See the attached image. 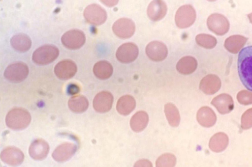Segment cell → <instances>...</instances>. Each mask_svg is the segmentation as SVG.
I'll return each mask as SVG.
<instances>
[{"instance_id":"obj_10","label":"cell","mask_w":252,"mask_h":167,"mask_svg":"<svg viewBox=\"0 0 252 167\" xmlns=\"http://www.w3.org/2000/svg\"><path fill=\"white\" fill-rule=\"evenodd\" d=\"M139 49L137 46L131 42L126 43L117 49L116 56L122 63H128L134 61L137 57Z\"/></svg>"},{"instance_id":"obj_20","label":"cell","mask_w":252,"mask_h":167,"mask_svg":"<svg viewBox=\"0 0 252 167\" xmlns=\"http://www.w3.org/2000/svg\"><path fill=\"white\" fill-rule=\"evenodd\" d=\"M196 118L198 122L203 127H211L217 120L214 111L208 107H202L198 111Z\"/></svg>"},{"instance_id":"obj_19","label":"cell","mask_w":252,"mask_h":167,"mask_svg":"<svg viewBox=\"0 0 252 167\" xmlns=\"http://www.w3.org/2000/svg\"><path fill=\"white\" fill-rule=\"evenodd\" d=\"M167 8L166 3L162 0H153L148 6L147 13L148 17L153 21L162 19L166 15Z\"/></svg>"},{"instance_id":"obj_25","label":"cell","mask_w":252,"mask_h":167,"mask_svg":"<svg viewBox=\"0 0 252 167\" xmlns=\"http://www.w3.org/2000/svg\"><path fill=\"white\" fill-rule=\"evenodd\" d=\"M248 38L240 35H234L228 37L224 42V47L230 53H237L245 45Z\"/></svg>"},{"instance_id":"obj_6","label":"cell","mask_w":252,"mask_h":167,"mask_svg":"<svg viewBox=\"0 0 252 167\" xmlns=\"http://www.w3.org/2000/svg\"><path fill=\"white\" fill-rule=\"evenodd\" d=\"M84 16L89 23L99 26L103 24L107 19L106 11L97 4H92L87 6L84 11Z\"/></svg>"},{"instance_id":"obj_32","label":"cell","mask_w":252,"mask_h":167,"mask_svg":"<svg viewBox=\"0 0 252 167\" xmlns=\"http://www.w3.org/2000/svg\"><path fill=\"white\" fill-rule=\"evenodd\" d=\"M238 102L244 105L252 104V92L243 90L239 92L237 95Z\"/></svg>"},{"instance_id":"obj_3","label":"cell","mask_w":252,"mask_h":167,"mask_svg":"<svg viewBox=\"0 0 252 167\" xmlns=\"http://www.w3.org/2000/svg\"><path fill=\"white\" fill-rule=\"evenodd\" d=\"M59 55L58 48L54 45H46L37 48L33 53L32 61L38 65H46L54 61Z\"/></svg>"},{"instance_id":"obj_29","label":"cell","mask_w":252,"mask_h":167,"mask_svg":"<svg viewBox=\"0 0 252 167\" xmlns=\"http://www.w3.org/2000/svg\"><path fill=\"white\" fill-rule=\"evenodd\" d=\"M165 116L170 126L177 127L180 122V115L177 108L172 103H168L164 105Z\"/></svg>"},{"instance_id":"obj_1","label":"cell","mask_w":252,"mask_h":167,"mask_svg":"<svg viewBox=\"0 0 252 167\" xmlns=\"http://www.w3.org/2000/svg\"><path fill=\"white\" fill-rule=\"evenodd\" d=\"M238 71L243 85L252 91V46L243 48L239 53Z\"/></svg>"},{"instance_id":"obj_24","label":"cell","mask_w":252,"mask_h":167,"mask_svg":"<svg viewBox=\"0 0 252 167\" xmlns=\"http://www.w3.org/2000/svg\"><path fill=\"white\" fill-rule=\"evenodd\" d=\"M148 121L149 116L147 113L143 111H138L131 118V128L135 132H141L146 128Z\"/></svg>"},{"instance_id":"obj_36","label":"cell","mask_w":252,"mask_h":167,"mask_svg":"<svg viewBox=\"0 0 252 167\" xmlns=\"http://www.w3.org/2000/svg\"><path fill=\"white\" fill-rule=\"evenodd\" d=\"M101 2L107 6H113L118 3V0H101Z\"/></svg>"},{"instance_id":"obj_8","label":"cell","mask_w":252,"mask_h":167,"mask_svg":"<svg viewBox=\"0 0 252 167\" xmlns=\"http://www.w3.org/2000/svg\"><path fill=\"white\" fill-rule=\"evenodd\" d=\"M209 29L218 35H223L227 32L229 29V23L223 15L212 14L209 16L207 21Z\"/></svg>"},{"instance_id":"obj_35","label":"cell","mask_w":252,"mask_h":167,"mask_svg":"<svg viewBox=\"0 0 252 167\" xmlns=\"http://www.w3.org/2000/svg\"><path fill=\"white\" fill-rule=\"evenodd\" d=\"M134 167H152V164L148 160H141L137 161L135 164Z\"/></svg>"},{"instance_id":"obj_37","label":"cell","mask_w":252,"mask_h":167,"mask_svg":"<svg viewBox=\"0 0 252 167\" xmlns=\"http://www.w3.org/2000/svg\"><path fill=\"white\" fill-rule=\"evenodd\" d=\"M248 17L249 19V20L250 21V22L252 24V13L249 14L248 15Z\"/></svg>"},{"instance_id":"obj_30","label":"cell","mask_w":252,"mask_h":167,"mask_svg":"<svg viewBox=\"0 0 252 167\" xmlns=\"http://www.w3.org/2000/svg\"><path fill=\"white\" fill-rule=\"evenodd\" d=\"M197 44L206 49H212L215 47L217 43L215 37L210 34H199L195 37Z\"/></svg>"},{"instance_id":"obj_7","label":"cell","mask_w":252,"mask_h":167,"mask_svg":"<svg viewBox=\"0 0 252 167\" xmlns=\"http://www.w3.org/2000/svg\"><path fill=\"white\" fill-rule=\"evenodd\" d=\"M64 47L71 50L80 48L85 43L86 37L84 32L79 29H71L64 33L61 38Z\"/></svg>"},{"instance_id":"obj_23","label":"cell","mask_w":252,"mask_h":167,"mask_svg":"<svg viewBox=\"0 0 252 167\" xmlns=\"http://www.w3.org/2000/svg\"><path fill=\"white\" fill-rule=\"evenodd\" d=\"M197 67L196 59L191 56L181 58L176 65L177 71L181 74L189 75L195 71Z\"/></svg>"},{"instance_id":"obj_15","label":"cell","mask_w":252,"mask_h":167,"mask_svg":"<svg viewBox=\"0 0 252 167\" xmlns=\"http://www.w3.org/2000/svg\"><path fill=\"white\" fill-rule=\"evenodd\" d=\"M77 146L71 142H64L58 146L52 153L53 158L58 162L66 161L75 153Z\"/></svg>"},{"instance_id":"obj_12","label":"cell","mask_w":252,"mask_h":167,"mask_svg":"<svg viewBox=\"0 0 252 167\" xmlns=\"http://www.w3.org/2000/svg\"><path fill=\"white\" fill-rule=\"evenodd\" d=\"M146 53L148 57L155 61L164 60L168 54L166 46L161 42L153 41L146 47Z\"/></svg>"},{"instance_id":"obj_31","label":"cell","mask_w":252,"mask_h":167,"mask_svg":"<svg viewBox=\"0 0 252 167\" xmlns=\"http://www.w3.org/2000/svg\"><path fill=\"white\" fill-rule=\"evenodd\" d=\"M176 163V157L171 153H165L156 161L157 167H174Z\"/></svg>"},{"instance_id":"obj_11","label":"cell","mask_w":252,"mask_h":167,"mask_svg":"<svg viewBox=\"0 0 252 167\" xmlns=\"http://www.w3.org/2000/svg\"><path fill=\"white\" fill-rule=\"evenodd\" d=\"M77 67L75 63L70 59H64L58 62L55 67L54 72L61 80H66L73 77Z\"/></svg>"},{"instance_id":"obj_18","label":"cell","mask_w":252,"mask_h":167,"mask_svg":"<svg viewBox=\"0 0 252 167\" xmlns=\"http://www.w3.org/2000/svg\"><path fill=\"white\" fill-rule=\"evenodd\" d=\"M211 103L220 113L222 114L230 112L234 108L232 98L226 93H222L215 97Z\"/></svg>"},{"instance_id":"obj_33","label":"cell","mask_w":252,"mask_h":167,"mask_svg":"<svg viewBox=\"0 0 252 167\" xmlns=\"http://www.w3.org/2000/svg\"><path fill=\"white\" fill-rule=\"evenodd\" d=\"M241 128L248 129L252 127V108L247 110L241 117Z\"/></svg>"},{"instance_id":"obj_2","label":"cell","mask_w":252,"mask_h":167,"mask_svg":"<svg viewBox=\"0 0 252 167\" xmlns=\"http://www.w3.org/2000/svg\"><path fill=\"white\" fill-rule=\"evenodd\" d=\"M31 119V115L27 110L16 108L8 112L5 118V123L7 126L11 129L21 130L29 126Z\"/></svg>"},{"instance_id":"obj_28","label":"cell","mask_w":252,"mask_h":167,"mask_svg":"<svg viewBox=\"0 0 252 167\" xmlns=\"http://www.w3.org/2000/svg\"><path fill=\"white\" fill-rule=\"evenodd\" d=\"M69 109L76 113L85 111L89 107V101L83 95H77L71 97L68 102Z\"/></svg>"},{"instance_id":"obj_27","label":"cell","mask_w":252,"mask_h":167,"mask_svg":"<svg viewBox=\"0 0 252 167\" xmlns=\"http://www.w3.org/2000/svg\"><path fill=\"white\" fill-rule=\"evenodd\" d=\"M113 71L112 65L105 60L96 62L93 68L94 75L100 80H106L109 78L112 75Z\"/></svg>"},{"instance_id":"obj_21","label":"cell","mask_w":252,"mask_h":167,"mask_svg":"<svg viewBox=\"0 0 252 167\" xmlns=\"http://www.w3.org/2000/svg\"><path fill=\"white\" fill-rule=\"evenodd\" d=\"M12 47L19 52L24 53L28 51L32 46V40L26 34L18 33L10 40Z\"/></svg>"},{"instance_id":"obj_9","label":"cell","mask_w":252,"mask_h":167,"mask_svg":"<svg viewBox=\"0 0 252 167\" xmlns=\"http://www.w3.org/2000/svg\"><path fill=\"white\" fill-rule=\"evenodd\" d=\"M113 32L122 39L131 37L135 30V25L131 20L122 18L117 20L113 25Z\"/></svg>"},{"instance_id":"obj_13","label":"cell","mask_w":252,"mask_h":167,"mask_svg":"<svg viewBox=\"0 0 252 167\" xmlns=\"http://www.w3.org/2000/svg\"><path fill=\"white\" fill-rule=\"evenodd\" d=\"M0 157L2 162L12 166L20 165L24 160L23 152L14 146H8L3 149Z\"/></svg>"},{"instance_id":"obj_34","label":"cell","mask_w":252,"mask_h":167,"mask_svg":"<svg viewBox=\"0 0 252 167\" xmlns=\"http://www.w3.org/2000/svg\"><path fill=\"white\" fill-rule=\"evenodd\" d=\"M80 87L78 85L75 84H70L67 88V92L70 95H74L80 91Z\"/></svg>"},{"instance_id":"obj_5","label":"cell","mask_w":252,"mask_h":167,"mask_svg":"<svg viewBox=\"0 0 252 167\" xmlns=\"http://www.w3.org/2000/svg\"><path fill=\"white\" fill-rule=\"evenodd\" d=\"M29 74L28 66L23 62H17L8 66L4 72V77L12 83L24 81Z\"/></svg>"},{"instance_id":"obj_16","label":"cell","mask_w":252,"mask_h":167,"mask_svg":"<svg viewBox=\"0 0 252 167\" xmlns=\"http://www.w3.org/2000/svg\"><path fill=\"white\" fill-rule=\"evenodd\" d=\"M49 151L48 143L42 139L34 140L30 146L29 153L35 160H42L47 156Z\"/></svg>"},{"instance_id":"obj_17","label":"cell","mask_w":252,"mask_h":167,"mask_svg":"<svg viewBox=\"0 0 252 167\" xmlns=\"http://www.w3.org/2000/svg\"><path fill=\"white\" fill-rule=\"evenodd\" d=\"M221 81L216 75L209 74L205 76L200 81V89L206 94L211 95L216 93L220 88Z\"/></svg>"},{"instance_id":"obj_4","label":"cell","mask_w":252,"mask_h":167,"mask_svg":"<svg viewBox=\"0 0 252 167\" xmlns=\"http://www.w3.org/2000/svg\"><path fill=\"white\" fill-rule=\"evenodd\" d=\"M196 19V12L191 5H184L177 10L175 20L177 26L180 28H185L192 25Z\"/></svg>"},{"instance_id":"obj_14","label":"cell","mask_w":252,"mask_h":167,"mask_svg":"<svg viewBox=\"0 0 252 167\" xmlns=\"http://www.w3.org/2000/svg\"><path fill=\"white\" fill-rule=\"evenodd\" d=\"M113 96L109 91H103L97 93L93 100V107L98 112L109 111L113 105Z\"/></svg>"},{"instance_id":"obj_26","label":"cell","mask_w":252,"mask_h":167,"mask_svg":"<svg viewBox=\"0 0 252 167\" xmlns=\"http://www.w3.org/2000/svg\"><path fill=\"white\" fill-rule=\"evenodd\" d=\"M228 144V138L223 133H218L210 139L209 146L210 149L215 152L223 151Z\"/></svg>"},{"instance_id":"obj_22","label":"cell","mask_w":252,"mask_h":167,"mask_svg":"<svg viewBox=\"0 0 252 167\" xmlns=\"http://www.w3.org/2000/svg\"><path fill=\"white\" fill-rule=\"evenodd\" d=\"M136 101L131 95H126L120 97L117 101L116 109L123 115L129 114L135 108Z\"/></svg>"}]
</instances>
